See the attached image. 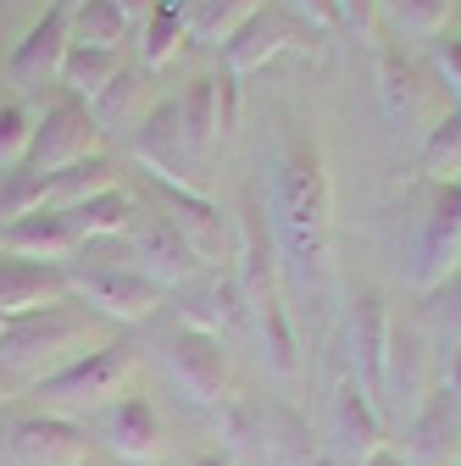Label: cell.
<instances>
[{"mask_svg":"<svg viewBox=\"0 0 461 466\" xmlns=\"http://www.w3.org/2000/svg\"><path fill=\"white\" fill-rule=\"evenodd\" d=\"M56 300H67V272L56 261H23V256H0V311L23 317L45 311Z\"/></svg>","mask_w":461,"mask_h":466,"instance_id":"cell-22","label":"cell"},{"mask_svg":"<svg viewBox=\"0 0 461 466\" xmlns=\"http://www.w3.org/2000/svg\"><path fill=\"white\" fill-rule=\"evenodd\" d=\"M251 322H256V339H261V361L278 383H295L301 378V350H295V322H290V306L278 295L256 300L251 306Z\"/></svg>","mask_w":461,"mask_h":466,"instance_id":"cell-25","label":"cell"},{"mask_svg":"<svg viewBox=\"0 0 461 466\" xmlns=\"http://www.w3.org/2000/svg\"><path fill=\"white\" fill-rule=\"evenodd\" d=\"M423 172L434 184H450L461 178V106L439 111L428 123V139H423Z\"/></svg>","mask_w":461,"mask_h":466,"instance_id":"cell-34","label":"cell"},{"mask_svg":"<svg viewBox=\"0 0 461 466\" xmlns=\"http://www.w3.org/2000/svg\"><path fill=\"white\" fill-rule=\"evenodd\" d=\"M423 328H434L439 344L461 339V267L439 289H428V295H423Z\"/></svg>","mask_w":461,"mask_h":466,"instance_id":"cell-38","label":"cell"},{"mask_svg":"<svg viewBox=\"0 0 461 466\" xmlns=\"http://www.w3.org/2000/svg\"><path fill=\"white\" fill-rule=\"evenodd\" d=\"M95 150V116L84 100L73 95H56L45 111H39V123H34V139H28V156L17 161V172H6V217L12 211H28L39 200V184L50 178L56 167H67L78 156Z\"/></svg>","mask_w":461,"mask_h":466,"instance_id":"cell-3","label":"cell"},{"mask_svg":"<svg viewBox=\"0 0 461 466\" xmlns=\"http://www.w3.org/2000/svg\"><path fill=\"white\" fill-rule=\"evenodd\" d=\"M118 6H123V12H128V23L139 28V23H145V12H150V0H118Z\"/></svg>","mask_w":461,"mask_h":466,"instance_id":"cell-44","label":"cell"},{"mask_svg":"<svg viewBox=\"0 0 461 466\" xmlns=\"http://www.w3.org/2000/svg\"><path fill=\"white\" fill-rule=\"evenodd\" d=\"M217 433H222V455L240 466V455H261V444H267V411L251 400V394H228L222 405H217Z\"/></svg>","mask_w":461,"mask_h":466,"instance_id":"cell-31","label":"cell"},{"mask_svg":"<svg viewBox=\"0 0 461 466\" xmlns=\"http://www.w3.org/2000/svg\"><path fill=\"white\" fill-rule=\"evenodd\" d=\"M106 189H118V161H111L106 150H89V156H78V161H67V167H56L50 178L39 184V200H34V206L73 211V206H84V200H95V195H106Z\"/></svg>","mask_w":461,"mask_h":466,"instance_id":"cell-24","label":"cell"},{"mask_svg":"<svg viewBox=\"0 0 461 466\" xmlns=\"http://www.w3.org/2000/svg\"><path fill=\"white\" fill-rule=\"evenodd\" d=\"M34 123H39V111L28 100H17V95L0 100V172H17V161L28 156Z\"/></svg>","mask_w":461,"mask_h":466,"instance_id":"cell-37","label":"cell"},{"mask_svg":"<svg viewBox=\"0 0 461 466\" xmlns=\"http://www.w3.org/2000/svg\"><path fill=\"white\" fill-rule=\"evenodd\" d=\"M134 161L145 178H172V184H190L195 178V150L184 139V116H179V100H156L139 128H134Z\"/></svg>","mask_w":461,"mask_h":466,"instance_id":"cell-11","label":"cell"},{"mask_svg":"<svg viewBox=\"0 0 461 466\" xmlns=\"http://www.w3.org/2000/svg\"><path fill=\"white\" fill-rule=\"evenodd\" d=\"M328 439L344 461H367L373 450H384V417H378V405L362 394V383L344 372L328 394Z\"/></svg>","mask_w":461,"mask_h":466,"instance_id":"cell-17","label":"cell"},{"mask_svg":"<svg viewBox=\"0 0 461 466\" xmlns=\"http://www.w3.org/2000/svg\"><path fill=\"white\" fill-rule=\"evenodd\" d=\"M67 222H73V233H78V245H95V239H123V233L139 222V206H134V195L118 184V189H106V195H95V200L73 206V211H67Z\"/></svg>","mask_w":461,"mask_h":466,"instance_id":"cell-28","label":"cell"},{"mask_svg":"<svg viewBox=\"0 0 461 466\" xmlns=\"http://www.w3.org/2000/svg\"><path fill=\"white\" fill-rule=\"evenodd\" d=\"M328 222H333V195H328L323 150L317 139L290 128L278 139L272 172H267V228L295 289H312L328 261Z\"/></svg>","mask_w":461,"mask_h":466,"instance_id":"cell-1","label":"cell"},{"mask_svg":"<svg viewBox=\"0 0 461 466\" xmlns=\"http://www.w3.org/2000/svg\"><path fill=\"white\" fill-rule=\"evenodd\" d=\"M295 34H301V28L283 17L278 6H261V12H251V17L234 28V39L222 45V67L245 84L256 67H267V62H272L278 50H290V45H295Z\"/></svg>","mask_w":461,"mask_h":466,"instance_id":"cell-21","label":"cell"},{"mask_svg":"<svg viewBox=\"0 0 461 466\" xmlns=\"http://www.w3.org/2000/svg\"><path fill=\"white\" fill-rule=\"evenodd\" d=\"M339 28H356L362 39H378V0H333Z\"/></svg>","mask_w":461,"mask_h":466,"instance_id":"cell-41","label":"cell"},{"mask_svg":"<svg viewBox=\"0 0 461 466\" xmlns=\"http://www.w3.org/2000/svg\"><path fill=\"white\" fill-rule=\"evenodd\" d=\"M389 300L378 295V289H356L351 300V317H344V356H351V378L362 383V394L378 405L384 394V356H389Z\"/></svg>","mask_w":461,"mask_h":466,"instance_id":"cell-12","label":"cell"},{"mask_svg":"<svg viewBox=\"0 0 461 466\" xmlns=\"http://www.w3.org/2000/svg\"><path fill=\"white\" fill-rule=\"evenodd\" d=\"M211 84H217V145H228V139L240 134V116H245V100H240V89H245V84L228 73L222 62L211 67Z\"/></svg>","mask_w":461,"mask_h":466,"instance_id":"cell-39","label":"cell"},{"mask_svg":"<svg viewBox=\"0 0 461 466\" xmlns=\"http://www.w3.org/2000/svg\"><path fill=\"white\" fill-rule=\"evenodd\" d=\"M128 62H123V50H100V45H67V62H62V78H56V89L73 95V100H95L111 78H118Z\"/></svg>","mask_w":461,"mask_h":466,"instance_id":"cell-30","label":"cell"},{"mask_svg":"<svg viewBox=\"0 0 461 466\" xmlns=\"http://www.w3.org/2000/svg\"><path fill=\"white\" fill-rule=\"evenodd\" d=\"M167 211V222L190 239V250L200 256V267H217L222 261V245H228V228H222V211L195 189V184H172V178H145Z\"/></svg>","mask_w":461,"mask_h":466,"instance_id":"cell-16","label":"cell"},{"mask_svg":"<svg viewBox=\"0 0 461 466\" xmlns=\"http://www.w3.org/2000/svg\"><path fill=\"white\" fill-rule=\"evenodd\" d=\"M234 283L245 295V311L256 300L278 295V245H272V228H267L261 189L240 195V261H234Z\"/></svg>","mask_w":461,"mask_h":466,"instance_id":"cell-15","label":"cell"},{"mask_svg":"<svg viewBox=\"0 0 461 466\" xmlns=\"http://www.w3.org/2000/svg\"><path fill=\"white\" fill-rule=\"evenodd\" d=\"M261 461L267 466H323V450L306 428L301 411L290 405H267V444H261Z\"/></svg>","mask_w":461,"mask_h":466,"instance_id":"cell-29","label":"cell"},{"mask_svg":"<svg viewBox=\"0 0 461 466\" xmlns=\"http://www.w3.org/2000/svg\"><path fill=\"white\" fill-rule=\"evenodd\" d=\"M95 350V311L78 300H56L45 311H23L0 333V383H45L56 367Z\"/></svg>","mask_w":461,"mask_h":466,"instance_id":"cell-2","label":"cell"},{"mask_svg":"<svg viewBox=\"0 0 461 466\" xmlns=\"http://www.w3.org/2000/svg\"><path fill=\"white\" fill-rule=\"evenodd\" d=\"M428 356L434 350L423 344V322H389V356H384V394H378V417L412 422V411L434 394L428 378Z\"/></svg>","mask_w":461,"mask_h":466,"instance_id":"cell-8","label":"cell"},{"mask_svg":"<svg viewBox=\"0 0 461 466\" xmlns=\"http://www.w3.org/2000/svg\"><path fill=\"white\" fill-rule=\"evenodd\" d=\"M179 116H184V139H190L195 161H206L217 150V84H211V73L179 95Z\"/></svg>","mask_w":461,"mask_h":466,"instance_id":"cell-33","label":"cell"},{"mask_svg":"<svg viewBox=\"0 0 461 466\" xmlns=\"http://www.w3.org/2000/svg\"><path fill=\"white\" fill-rule=\"evenodd\" d=\"M161 361L190 394V405H222L228 400V350L217 333H200V328H172L167 344H161Z\"/></svg>","mask_w":461,"mask_h":466,"instance_id":"cell-9","label":"cell"},{"mask_svg":"<svg viewBox=\"0 0 461 466\" xmlns=\"http://www.w3.org/2000/svg\"><path fill=\"white\" fill-rule=\"evenodd\" d=\"M362 466H406V455H400V450H389V444H384V450H373V455H367Z\"/></svg>","mask_w":461,"mask_h":466,"instance_id":"cell-43","label":"cell"},{"mask_svg":"<svg viewBox=\"0 0 461 466\" xmlns=\"http://www.w3.org/2000/svg\"><path fill=\"white\" fill-rule=\"evenodd\" d=\"M6 322H12V317H6V311H0V333H6Z\"/></svg>","mask_w":461,"mask_h":466,"instance_id":"cell-46","label":"cell"},{"mask_svg":"<svg viewBox=\"0 0 461 466\" xmlns=\"http://www.w3.org/2000/svg\"><path fill=\"white\" fill-rule=\"evenodd\" d=\"M62 272H67V300L89 306L106 322H145L167 300L134 261H73Z\"/></svg>","mask_w":461,"mask_h":466,"instance_id":"cell-6","label":"cell"},{"mask_svg":"<svg viewBox=\"0 0 461 466\" xmlns=\"http://www.w3.org/2000/svg\"><path fill=\"white\" fill-rule=\"evenodd\" d=\"M400 455H406V466H456L461 461V394L439 383L412 411Z\"/></svg>","mask_w":461,"mask_h":466,"instance_id":"cell-14","label":"cell"},{"mask_svg":"<svg viewBox=\"0 0 461 466\" xmlns=\"http://www.w3.org/2000/svg\"><path fill=\"white\" fill-rule=\"evenodd\" d=\"M251 12H261V0H190V39L222 50Z\"/></svg>","mask_w":461,"mask_h":466,"instance_id":"cell-35","label":"cell"},{"mask_svg":"<svg viewBox=\"0 0 461 466\" xmlns=\"http://www.w3.org/2000/svg\"><path fill=\"white\" fill-rule=\"evenodd\" d=\"M184 39H190V0H150V12L139 23V67L161 73Z\"/></svg>","mask_w":461,"mask_h":466,"instance_id":"cell-26","label":"cell"},{"mask_svg":"<svg viewBox=\"0 0 461 466\" xmlns=\"http://www.w3.org/2000/svg\"><path fill=\"white\" fill-rule=\"evenodd\" d=\"M461 267V178L423 184V206L412 217V245H406V283L423 300Z\"/></svg>","mask_w":461,"mask_h":466,"instance_id":"cell-5","label":"cell"},{"mask_svg":"<svg viewBox=\"0 0 461 466\" xmlns=\"http://www.w3.org/2000/svg\"><path fill=\"white\" fill-rule=\"evenodd\" d=\"M145 84H150V73L145 67H123L118 78H111L95 100H89V116H95V134H134L139 128V100H145Z\"/></svg>","mask_w":461,"mask_h":466,"instance_id":"cell-27","label":"cell"},{"mask_svg":"<svg viewBox=\"0 0 461 466\" xmlns=\"http://www.w3.org/2000/svg\"><path fill=\"white\" fill-rule=\"evenodd\" d=\"M456 466H461V461H456Z\"/></svg>","mask_w":461,"mask_h":466,"instance_id":"cell-47","label":"cell"},{"mask_svg":"<svg viewBox=\"0 0 461 466\" xmlns=\"http://www.w3.org/2000/svg\"><path fill=\"white\" fill-rule=\"evenodd\" d=\"M190 466H234V461H228V455H222V450H211V455H195V461H190Z\"/></svg>","mask_w":461,"mask_h":466,"instance_id":"cell-45","label":"cell"},{"mask_svg":"<svg viewBox=\"0 0 461 466\" xmlns=\"http://www.w3.org/2000/svg\"><path fill=\"white\" fill-rule=\"evenodd\" d=\"M123 239H128L134 267H139V272L161 289V295H179V289H184L195 272H206V267H200V256L190 250V239H184V233L167 222V211L139 217V222L123 233Z\"/></svg>","mask_w":461,"mask_h":466,"instance_id":"cell-10","label":"cell"},{"mask_svg":"<svg viewBox=\"0 0 461 466\" xmlns=\"http://www.w3.org/2000/svg\"><path fill=\"white\" fill-rule=\"evenodd\" d=\"M295 6H301V17L312 28H339V6H333V0H295Z\"/></svg>","mask_w":461,"mask_h":466,"instance_id":"cell-42","label":"cell"},{"mask_svg":"<svg viewBox=\"0 0 461 466\" xmlns=\"http://www.w3.org/2000/svg\"><path fill=\"white\" fill-rule=\"evenodd\" d=\"M128 372H134V344L106 339V344L84 350V356H73L67 367H56L45 383H34V400H39V411L73 422L78 411H106V405L123 394Z\"/></svg>","mask_w":461,"mask_h":466,"instance_id":"cell-4","label":"cell"},{"mask_svg":"<svg viewBox=\"0 0 461 466\" xmlns=\"http://www.w3.org/2000/svg\"><path fill=\"white\" fill-rule=\"evenodd\" d=\"M128 34H139L128 23V12L118 0H73V45H100V50H123Z\"/></svg>","mask_w":461,"mask_h":466,"instance_id":"cell-32","label":"cell"},{"mask_svg":"<svg viewBox=\"0 0 461 466\" xmlns=\"http://www.w3.org/2000/svg\"><path fill=\"white\" fill-rule=\"evenodd\" d=\"M373 67H378V95H384V111L389 123H428V84H423V67L412 62L406 50H389V45H373Z\"/></svg>","mask_w":461,"mask_h":466,"instance_id":"cell-23","label":"cell"},{"mask_svg":"<svg viewBox=\"0 0 461 466\" xmlns=\"http://www.w3.org/2000/svg\"><path fill=\"white\" fill-rule=\"evenodd\" d=\"M84 250L78 233L67 222V211L56 206H28V211H12V222H0V256H23V261H56Z\"/></svg>","mask_w":461,"mask_h":466,"instance_id":"cell-18","label":"cell"},{"mask_svg":"<svg viewBox=\"0 0 461 466\" xmlns=\"http://www.w3.org/2000/svg\"><path fill=\"white\" fill-rule=\"evenodd\" d=\"M179 306H184V328H200V333H234L251 311H245V295L234 283V267H206L195 272L184 289H179Z\"/></svg>","mask_w":461,"mask_h":466,"instance_id":"cell-19","label":"cell"},{"mask_svg":"<svg viewBox=\"0 0 461 466\" xmlns=\"http://www.w3.org/2000/svg\"><path fill=\"white\" fill-rule=\"evenodd\" d=\"M67 45H73V0H56V6H45V17L6 56V84H12V95L28 100V106L45 100V89H56V78H62Z\"/></svg>","mask_w":461,"mask_h":466,"instance_id":"cell-7","label":"cell"},{"mask_svg":"<svg viewBox=\"0 0 461 466\" xmlns=\"http://www.w3.org/2000/svg\"><path fill=\"white\" fill-rule=\"evenodd\" d=\"M6 455L17 466H89V439L78 422L67 417H50V411H34V417H17L6 433Z\"/></svg>","mask_w":461,"mask_h":466,"instance_id":"cell-13","label":"cell"},{"mask_svg":"<svg viewBox=\"0 0 461 466\" xmlns=\"http://www.w3.org/2000/svg\"><path fill=\"white\" fill-rule=\"evenodd\" d=\"M434 67H439L450 100L461 106V34H439V39H434Z\"/></svg>","mask_w":461,"mask_h":466,"instance_id":"cell-40","label":"cell"},{"mask_svg":"<svg viewBox=\"0 0 461 466\" xmlns=\"http://www.w3.org/2000/svg\"><path fill=\"white\" fill-rule=\"evenodd\" d=\"M100 439L123 466H145L161 455V411L145 394H118L100 411Z\"/></svg>","mask_w":461,"mask_h":466,"instance_id":"cell-20","label":"cell"},{"mask_svg":"<svg viewBox=\"0 0 461 466\" xmlns=\"http://www.w3.org/2000/svg\"><path fill=\"white\" fill-rule=\"evenodd\" d=\"M378 17H389L406 39H439L450 23V0H378Z\"/></svg>","mask_w":461,"mask_h":466,"instance_id":"cell-36","label":"cell"}]
</instances>
